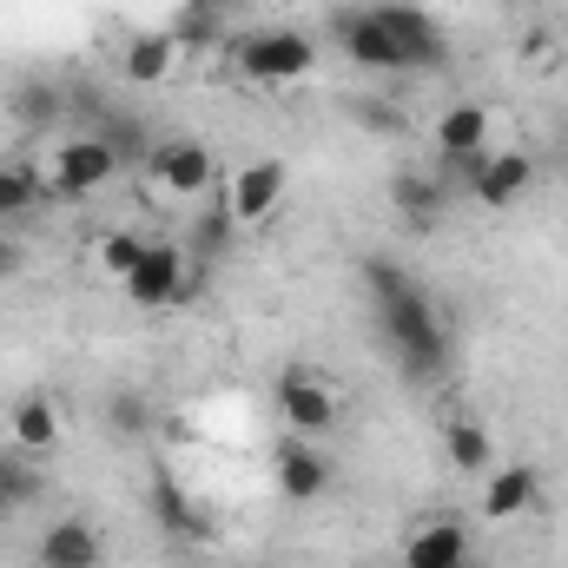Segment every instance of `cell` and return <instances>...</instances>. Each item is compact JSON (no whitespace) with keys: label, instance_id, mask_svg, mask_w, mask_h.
Returning a JSON list of instances; mask_svg holds the SVG:
<instances>
[{"label":"cell","instance_id":"obj_1","mask_svg":"<svg viewBox=\"0 0 568 568\" xmlns=\"http://www.w3.org/2000/svg\"><path fill=\"white\" fill-rule=\"evenodd\" d=\"M357 272H364L371 311H377V331H384L397 371L417 377V384L443 377V371H449V331H443L436 304L424 297V284L410 278L404 265H390V258H364Z\"/></svg>","mask_w":568,"mask_h":568},{"label":"cell","instance_id":"obj_2","mask_svg":"<svg viewBox=\"0 0 568 568\" xmlns=\"http://www.w3.org/2000/svg\"><path fill=\"white\" fill-rule=\"evenodd\" d=\"M232 67L252 87H297L317 73V40L297 27H252L232 40Z\"/></svg>","mask_w":568,"mask_h":568},{"label":"cell","instance_id":"obj_3","mask_svg":"<svg viewBox=\"0 0 568 568\" xmlns=\"http://www.w3.org/2000/svg\"><path fill=\"white\" fill-rule=\"evenodd\" d=\"M120 152L100 140V133H73V140H60L53 152V165H47V185H53V199H93V192H106L113 179H120Z\"/></svg>","mask_w":568,"mask_h":568},{"label":"cell","instance_id":"obj_4","mask_svg":"<svg viewBox=\"0 0 568 568\" xmlns=\"http://www.w3.org/2000/svg\"><path fill=\"white\" fill-rule=\"evenodd\" d=\"M331 33H337V47H344L351 67H364V73H410V53H404L397 33L377 20V7H344V13L331 20Z\"/></svg>","mask_w":568,"mask_h":568},{"label":"cell","instance_id":"obj_5","mask_svg":"<svg viewBox=\"0 0 568 568\" xmlns=\"http://www.w3.org/2000/svg\"><path fill=\"white\" fill-rule=\"evenodd\" d=\"M456 172H463V192L476 205H489V212L516 205L536 185V159L529 152H476V159H456Z\"/></svg>","mask_w":568,"mask_h":568},{"label":"cell","instance_id":"obj_6","mask_svg":"<svg viewBox=\"0 0 568 568\" xmlns=\"http://www.w3.org/2000/svg\"><path fill=\"white\" fill-rule=\"evenodd\" d=\"M272 404H278V417L291 436H331L337 417H344L337 390L324 377H311V371H284L278 384H272Z\"/></svg>","mask_w":568,"mask_h":568},{"label":"cell","instance_id":"obj_7","mask_svg":"<svg viewBox=\"0 0 568 568\" xmlns=\"http://www.w3.org/2000/svg\"><path fill=\"white\" fill-rule=\"evenodd\" d=\"M126 297H133L140 311L185 304V245H172V239H152V245H145V258L133 265V278H126Z\"/></svg>","mask_w":568,"mask_h":568},{"label":"cell","instance_id":"obj_8","mask_svg":"<svg viewBox=\"0 0 568 568\" xmlns=\"http://www.w3.org/2000/svg\"><path fill=\"white\" fill-rule=\"evenodd\" d=\"M284 185H291L284 159H252V165H239V172H232V185H225L232 225H265V219L284 205Z\"/></svg>","mask_w":568,"mask_h":568},{"label":"cell","instance_id":"obj_9","mask_svg":"<svg viewBox=\"0 0 568 568\" xmlns=\"http://www.w3.org/2000/svg\"><path fill=\"white\" fill-rule=\"evenodd\" d=\"M377 20H384V27L397 33V47L410 53V73H436V67H449V33L429 20L417 0H384Z\"/></svg>","mask_w":568,"mask_h":568},{"label":"cell","instance_id":"obj_10","mask_svg":"<svg viewBox=\"0 0 568 568\" xmlns=\"http://www.w3.org/2000/svg\"><path fill=\"white\" fill-rule=\"evenodd\" d=\"M145 172L159 179V192H172V199H199L212 179H219V165H212V152L199 140H159L145 152Z\"/></svg>","mask_w":568,"mask_h":568},{"label":"cell","instance_id":"obj_11","mask_svg":"<svg viewBox=\"0 0 568 568\" xmlns=\"http://www.w3.org/2000/svg\"><path fill=\"white\" fill-rule=\"evenodd\" d=\"M390 212L424 239L443 225V212H449V179L443 172H424V165H404L397 179H390Z\"/></svg>","mask_w":568,"mask_h":568},{"label":"cell","instance_id":"obj_12","mask_svg":"<svg viewBox=\"0 0 568 568\" xmlns=\"http://www.w3.org/2000/svg\"><path fill=\"white\" fill-rule=\"evenodd\" d=\"M272 483L284 503H317L331 489V463H324V449H311V436H291L272 449Z\"/></svg>","mask_w":568,"mask_h":568},{"label":"cell","instance_id":"obj_13","mask_svg":"<svg viewBox=\"0 0 568 568\" xmlns=\"http://www.w3.org/2000/svg\"><path fill=\"white\" fill-rule=\"evenodd\" d=\"M536 496H542V469H536V463H496V469L483 476V516H489V523L529 516Z\"/></svg>","mask_w":568,"mask_h":568},{"label":"cell","instance_id":"obj_14","mask_svg":"<svg viewBox=\"0 0 568 568\" xmlns=\"http://www.w3.org/2000/svg\"><path fill=\"white\" fill-rule=\"evenodd\" d=\"M489 106H476V100H456V106H443V120L429 126V140H436V159L443 165H456V159H476V152H489Z\"/></svg>","mask_w":568,"mask_h":568},{"label":"cell","instance_id":"obj_15","mask_svg":"<svg viewBox=\"0 0 568 568\" xmlns=\"http://www.w3.org/2000/svg\"><path fill=\"white\" fill-rule=\"evenodd\" d=\"M33 556H40V568H100L106 562V542H100V529L87 516H60V523H47Z\"/></svg>","mask_w":568,"mask_h":568},{"label":"cell","instance_id":"obj_16","mask_svg":"<svg viewBox=\"0 0 568 568\" xmlns=\"http://www.w3.org/2000/svg\"><path fill=\"white\" fill-rule=\"evenodd\" d=\"M404 568H469V529L456 516H429L404 542Z\"/></svg>","mask_w":568,"mask_h":568},{"label":"cell","instance_id":"obj_17","mask_svg":"<svg viewBox=\"0 0 568 568\" xmlns=\"http://www.w3.org/2000/svg\"><path fill=\"white\" fill-rule=\"evenodd\" d=\"M7 429H13V449H27V456L60 449V410H53V397H40V390H20V397H13Z\"/></svg>","mask_w":568,"mask_h":568},{"label":"cell","instance_id":"obj_18","mask_svg":"<svg viewBox=\"0 0 568 568\" xmlns=\"http://www.w3.org/2000/svg\"><path fill=\"white\" fill-rule=\"evenodd\" d=\"M67 87H53V80H20L13 93H7V113L27 126V133H53L60 120H67Z\"/></svg>","mask_w":568,"mask_h":568},{"label":"cell","instance_id":"obj_19","mask_svg":"<svg viewBox=\"0 0 568 568\" xmlns=\"http://www.w3.org/2000/svg\"><path fill=\"white\" fill-rule=\"evenodd\" d=\"M443 456L463 476H489L496 469V436L476 424V417H443Z\"/></svg>","mask_w":568,"mask_h":568},{"label":"cell","instance_id":"obj_20","mask_svg":"<svg viewBox=\"0 0 568 568\" xmlns=\"http://www.w3.org/2000/svg\"><path fill=\"white\" fill-rule=\"evenodd\" d=\"M47 199H53V185H47V172H40V165H27V159L0 165V225H20V219H33Z\"/></svg>","mask_w":568,"mask_h":568},{"label":"cell","instance_id":"obj_21","mask_svg":"<svg viewBox=\"0 0 568 568\" xmlns=\"http://www.w3.org/2000/svg\"><path fill=\"white\" fill-rule=\"evenodd\" d=\"M172 67H179V33H133V40L120 47V73H126L133 87H159Z\"/></svg>","mask_w":568,"mask_h":568},{"label":"cell","instance_id":"obj_22","mask_svg":"<svg viewBox=\"0 0 568 568\" xmlns=\"http://www.w3.org/2000/svg\"><path fill=\"white\" fill-rule=\"evenodd\" d=\"M145 503H152V523H159L165 536H179V542H199V536H205V516H199V503H192V496H185V489H179L165 469L152 476V496H145Z\"/></svg>","mask_w":568,"mask_h":568},{"label":"cell","instance_id":"obj_23","mask_svg":"<svg viewBox=\"0 0 568 568\" xmlns=\"http://www.w3.org/2000/svg\"><path fill=\"white\" fill-rule=\"evenodd\" d=\"M40 503V469L27 449H0V523H13L20 509Z\"/></svg>","mask_w":568,"mask_h":568},{"label":"cell","instance_id":"obj_24","mask_svg":"<svg viewBox=\"0 0 568 568\" xmlns=\"http://www.w3.org/2000/svg\"><path fill=\"white\" fill-rule=\"evenodd\" d=\"M106 429L126 436V443H140L145 429H152V404H145V390H113V397H106Z\"/></svg>","mask_w":568,"mask_h":568},{"label":"cell","instance_id":"obj_25","mask_svg":"<svg viewBox=\"0 0 568 568\" xmlns=\"http://www.w3.org/2000/svg\"><path fill=\"white\" fill-rule=\"evenodd\" d=\"M145 245H152V239H140V232H126V225H120V232H106V239H100V272L126 284V278H133V265L145 258Z\"/></svg>","mask_w":568,"mask_h":568},{"label":"cell","instance_id":"obj_26","mask_svg":"<svg viewBox=\"0 0 568 568\" xmlns=\"http://www.w3.org/2000/svg\"><path fill=\"white\" fill-rule=\"evenodd\" d=\"M225 239H232V205L219 199V205L199 219V239H192V252H199V258H219V252H225Z\"/></svg>","mask_w":568,"mask_h":568},{"label":"cell","instance_id":"obj_27","mask_svg":"<svg viewBox=\"0 0 568 568\" xmlns=\"http://www.w3.org/2000/svg\"><path fill=\"white\" fill-rule=\"evenodd\" d=\"M357 120H364V133H397L404 126V113L384 106V100H357Z\"/></svg>","mask_w":568,"mask_h":568},{"label":"cell","instance_id":"obj_28","mask_svg":"<svg viewBox=\"0 0 568 568\" xmlns=\"http://www.w3.org/2000/svg\"><path fill=\"white\" fill-rule=\"evenodd\" d=\"M27 272V252H20V239H13V225H0V284L20 278Z\"/></svg>","mask_w":568,"mask_h":568},{"label":"cell","instance_id":"obj_29","mask_svg":"<svg viewBox=\"0 0 568 568\" xmlns=\"http://www.w3.org/2000/svg\"><path fill=\"white\" fill-rule=\"evenodd\" d=\"M523 53H529V60H556V40H549V33H529Z\"/></svg>","mask_w":568,"mask_h":568},{"label":"cell","instance_id":"obj_30","mask_svg":"<svg viewBox=\"0 0 568 568\" xmlns=\"http://www.w3.org/2000/svg\"><path fill=\"white\" fill-rule=\"evenodd\" d=\"M219 7H232V0H192V13H219Z\"/></svg>","mask_w":568,"mask_h":568},{"label":"cell","instance_id":"obj_31","mask_svg":"<svg viewBox=\"0 0 568 568\" xmlns=\"http://www.w3.org/2000/svg\"><path fill=\"white\" fill-rule=\"evenodd\" d=\"M469 568H476V562H469Z\"/></svg>","mask_w":568,"mask_h":568}]
</instances>
